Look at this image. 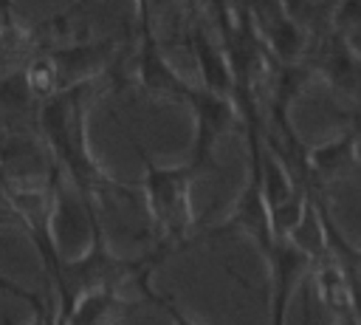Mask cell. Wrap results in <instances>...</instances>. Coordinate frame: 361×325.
Here are the masks:
<instances>
[{"instance_id":"obj_1","label":"cell","mask_w":361,"mask_h":325,"mask_svg":"<svg viewBox=\"0 0 361 325\" xmlns=\"http://www.w3.org/2000/svg\"><path fill=\"white\" fill-rule=\"evenodd\" d=\"M147 158V155H144ZM147 187H149V201H152V209H155V218L158 223L164 226L166 232V240L178 243L180 240V232H183V223H186V212H183V189H186V181L195 175L189 167L186 170H155L147 158Z\"/></svg>"},{"instance_id":"obj_3","label":"cell","mask_w":361,"mask_h":325,"mask_svg":"<svg viewBox=\"0 0 361 325\" xmlns=\"http://www.w3.org/2000/svg\"><path fill=\"white\" fill-rule=\"evenodd\" d=\"M353 141H355V133H350L347 138H341V141H336V144H330V147L319 150V153L313 155L316 170H319V172H324V175L338 172V170L353 158Z\"/></svg>"},{"instance_id":"obj_2","label":"cell","mask_w":361,"mask_h":325,"mask_svg":"<svg viewBox=\"0 0 361 325\" xmlns=\"http://www.w3.org/2000/svg\"><path fill=\"white\" fill-rule=\"evenodd\" d=\"M265 34H268V40H271V51H274L276 59H282V62H296V59L302 57L305 45H307V37H305L302 25L290 23L288 17H279L276 23H271V25L265 28Z\"/></svg>"}]
</instances>
